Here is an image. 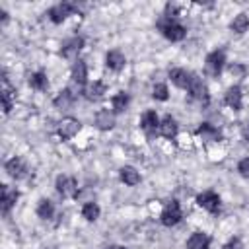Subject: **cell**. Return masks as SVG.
I'll return each mask as SVG.
<instances>
[{"mask_svg": "<svg viewBox=\"0 0 249 249\" xmlns=\"http://www.w3.org/2000/svg\"><path fill=\"white\" fill-rule=\"evenodd\" d=\"M93 121H95V126L99 130H111L115 126V113L109 111L107 107H101V109H97Z\"/></svg>", "mask_w": 249, "mask_h": 249, "instance_id": "7c38bea8", "label": "cell"}, {"mask_svg": "<svg viewBox=\"0 0 249 249\" xmlns=\"http://www.w3.org/2000/svg\"><path fill=\"white\" fill-rule=\"evenodd\" d=\"M119 179L126 185V187H136L140 183V173L132 167V165H123L119 169Z\"/></svg>", "mask_w": 249, "mask_h": 249, "instance_id": "cb8c5ba5", "label": "cell"}, {"mask_svg": "<svg viewBox=\"0 0 249 249\" xmlns=\"http://www.w3.org/2000/svg\"><path fill=\"white\" fill-rule=\"evenodd\" d=\"M245 136H247V140H249V123H247V128H245Z\"/></svg>", "mask_w": 249, "mask_h": 249, "instance_id": "d590c367", "label": "cell"}, {"mask_svg": "<svg viewBox=\"0 0 249 249\" xmlns=\"http://www.w3.org/2000/svg\"><path fill=\"white\" fill-rule=\"evenodd\" d=\"M18 196H19V193L16 189H12L10 185H2V212L4 214H8L16 206Z\"/></svg>", "mask_w": 249, "mask_h": 249, "instance_id": "7402d4cb", "label": "cell"}, {"mask_svg": "<svg viewBox=\"0 0 249 249\" xmlns=\"http://www.w3.org/2000/svg\"><path fill=\"white\" fill-rule=\"evenodd\" d=\"M130 103V95L126 91H117L113 97H111V111L117 115V113H123Z\"/></svg>", "mask_w": 249, "mask_h": 249, "instance_id": "d4e9b609", "label": "cell"}, {"mask_svg": "<svg viewBox=\"0 0 249 249\" xmlns=\"http://www.w3.org/2000/svg\"><path fill=\"white\" fill-rule=\"evenodd\" d=\"M191 78H193V72H189L185 68H173V70H169V80L179 89H187L189 84H191Z\"/></svg>", "mask_w": 249, "mask_h": 249, "instance_id": "9a60e30c", "label": "cell"}, {"mask_svg": "<svg viewBox=\"0 0 249 249\" xmlns=\"http://www.w3.org/2000/svg\"><path fill=\"white\" fill-rule=\"evenodd\" d=\"M237 173H239L243 179H249V156L243 158V160H239V163H237Z\"/></svg>", "mask_w": 249, "mask_h": 249, "instance_id": "d6a6232c", "label": "cell"}, {"mask_svg": "<svg viewBox=\"0 0 249 249\" xmlns=\"http://www.w3.org/2000/svg\"><path fill=\"white\" fill-rule=\"evenodd\" d=\"M228 72L233 76V78H245V74H247V68L243 66V64H239V62H231L230 66H228Z\"/></svg>", "mask_w": 249, "mask_h": 249, "instance_id": "4dcf8cb0", "label": "cell"}, {"mask_svg": "<svg viewBox=\"0 0 249 249\" xmlns=\"http://www.w3.org/2000/svg\"><path fill=\"white\" fill-rule=\"evenodd\" d=\"M124 64H126V58H124V54H123L121 51L113 49V51H109V53L105 54V66H107L109 70L119 72L121 68H124Z\"/></svg>", "mask_w": 249, "mask_h": 249, "instance_id": "ffe728a7", "label": "cell"}, {"mask_svg": "<svg viewBox=\"0 0 249 249\" xmlns=\"http://www.w3.org/2000/svg\"><path fill=\"white\" fill-rule=\"evenodd\" d=\"M70 78H72L74 84H78V86H86V82H88V64H86V60L78 58V60L72 64Z\"/></svg>", "mask_w": 249, "mask_h": 249, "instance_id": "e0dca14e", "label": "cell"}, {"mask_svg": "<svg viewBox=\"0 0 249 249\" xmlns=\"http://www.w3.org/2000/svg\"><path fill=\"white\" fill-rule=\"evenodd\" d=\"M210 235L204 231H195L185 243V249H208L210 247Z\"/></svg>", "mask_w": 249, "mask_h": 249, "instance_id": "d6986e66", "label": "cell"}, {"mask_svg": "<svg viewBox=\"0 0 249 249\" xmlns=\"http://www.w3.org/2000/svg\"><path fill=\"white\" fill-rule=\"evenodd\" d=\"M222 249H243V243H241L239 237H231L228 243L222 245Z\"/></svg>", "mask_w": 249, "mask_h": 249, "instance_id": "836d02e7", "label": "cell"}, {"mask_svg": "<svg viewBox=\"0 0 249 249\" xmlns=\"http://www.w3.org/2000/svg\"><path fill=\"white\" fill-rule=\"evenodd\" d=\"M86 97L89 99V101H97V99H101L105 93H107V84L103 82V80H93L88 88H86Z\"/></svg>", "mask_w": 249, "mask_h": 249, "instance_id": "603a6c76", "label": "cell"}, {"mask_svg": "<svg viewBox=\"0 0 249 249\" xmlns=\"http://www.w3.org/2000/svg\"><path fill=\"white\" fill-rule=\"evenodd\" d=\"M224 103H226L230 109H233V111H241V107H243V93H241V88H239V86L228 88L226 93H224Z\"/></svg>", "mask_w": 249, "mask_h": 249, "instance_id": "30bf717a", "label": "cell"}, {"mask_svg": "<svg viewBox=\"0 0 249 249\" xmlns=\"http://www.w3.org/2000/svg\"><path fill=\"white\" fill-rule=\"evenodd\" d=\"M14 101H16V89L10 88L8 76L4 74V76H2V109H4V113H10V111H12Z\"/></svg>", "mask_w": 249, "mask_h": 249, "instance_id": "44dd1931", "label": "cell"}, {"mask_svg": "<svg viewBox=\"0 0 249 249\" xmlns=\"http://www.w3.org/2000/svg\"><path fill=\"white\" fill-rule=\"evenodd\" d=\"M80 128H82V123H80L78 119H74V117H64V119L58 123L56 132H58V136H60L62 140H70V138H74V136L80 132Z\"/></svg>", "mask_w": 249, "mask_h": 249, "instance_id": "8992f818", "label": "cell"}, {"mask_svg": "<svg viewBox=\"0 0 249 249\" xmlns=\"http://www.w3.org/2000/svg\"><path fill=\"white\" fill-rule=\"evenodd\" d=\"M247 27H249V16L247 14H237L233 19H231V23H230V29L233 31V33H237V35H241V33H245L247 31Z\"/></svg>", "mask_w": 249, "mask_h": 249, "instance_id": "4316f807", "label": "cell"}, {"mask_svg": "<svg viewBox=\"0 0 249 249\" xmlns=\"http://www.w3.org/2000/svg\"><path fill=\"white\" fill-rule=\"evenodd\" d=\"M196 136L202 138L204 142H220V140H222L220 128H216V126L210 124V123H200V124L196 126Z\"/></svg>", "mask_w": 249, "mask_h": 249, "instance_id": "4fadbf2b", "label": "cell"}, {"mask_svg": "<svg viewBox=\"0 0 249 249\" xmlns=\"http://www.w3.org/2000/svg\"><path fill=\"white\" fill-rule=\"evenodd\" d=\"M74 101H76L74 91H72L70 88H64V89H60V91L56 93V97L53 99V105H54L56 109H60V111H66V109H70V107L74 105Z\"/></svg>", "mask_w": 249, "mask_h": 249, "instance_id": "2e32d148", "label": "cell"}, {"mask_svg": "<svg viewBox=\"0 0 249 249\" xmlns=\"http://www.w3.org/2000/svg\"><path fill=\"white\" fill-rule=\"evenodd\" d=\"M99 214H101V208H99V204L93 202V200H88V202L82 206V216H84L88 222H95V220L99 218Z\"/></svg>", "mask_w": 249, "mask_h": 249, "instance_id": "f1b7e54d", "label": "cell"}, {"mask_svg": "<svg viewBox=\"0 0 249 249\" xmlns=\"http://www.w3.org/2000/svg\"><path fill=\"white\" fill-rule=\"evenodd\" d=\"M196 204H198L200 208H204L206 212L216 214V212L220 210L222 200H220V195H218V193H214V191H204V193H200V195L196 196Z\"/></svg>", "mask_w": 249, "mask_h": 249, "instance_id": "52a82bcc", "label": "cell"}, {"mask_svg": "<svg viewBox=\"0 0 249 249\" xmlns=\"http://www.w3.org/2000/svg\"><path fill=\"white\" fill-rule=\"evenodd\" d=\"M54 187L62 198H76L78 196V183L70 175H58L54 181Z\"/></svg>", "mask_w": 249, "mask_h": 249, "instance_id": "277c9868", "label": "cell"}, {"mask_svg": "<svg viewBox=\"0 0 249 249\" xmlns=\"http://www.w3.org/2000/svg\"><path fill=\"white\" fill-rule=\"evenodd\" d=\"M163 18L177 19V18H179V6H177V4L167 2V4H165V8H163Z\"/></svg>", "mask_w": 249, "mask_h": 249, "instance_id": "1f68e13d", "label": "cell"}, {"mask_svg": "<svg viewBox=\"0 0 249 249\" xmlns=\"http://www.w3.org/2000/svg\"><path fill=\"white\" fill-rule=\"evenodd\" d=\"M35 212H37V216H39L41 220H51V218L54 216V204H53L49 198H41V200L37 202Z\"/></svg>", "mask_w": 249, "mask_h": 249, "instance_id": "484cf974", "label": "cell"}, {"mask_svg": "<svg viewBox=\"0 0 249 249\" xmlns=\"http://www.w3.org/2000/svg\"><path fill=\"white\" fill-rule=\"evenodd\" d=\"M177 132H179L177 121H175L171 115H165V117L161 119V123H160V134H161L163 138H167V140H173V138L177 136Z\"/></svg>", "mask_w": 249, "mask_h": 249, "instance_id": "ac0fdd59", "label": "cell"}, {"mask_svg": "<svg viewBox=\"0 0 249 249\" xmlns=\"http://www.w3.org/2000/svg\"><path fill=\"white\" fill-rule=\"evenodd\" d=\"M4 169H6V173H8L12 179H23V177L27 175V165L23 163L21 158H16V156L6 161Z\"/></svg>", "mask_w": 249, "mask_h": 249, "instance_id": "8fae6325", "label": "cell"}, {"mask_svg": "<svg viewBox=\"0 0 249 249\" xmlns=\"http://www.w3.org/2000/svg\"><path fill=\"white\" fill-rule=\"evenodd\" d=\"M152 97L154 99H158V101H167V97H169V89H167V86L165 84H156L154 88H152Z\"/></svg>", "mask_w": 249, "mask_h": 249, "instance_id": "f546056e", "label": "cell"}, {"mask_svg": "<svg viewBox=\"0 0 249 249\" xmlns=\"http://www.w3.org/2000/svg\"><path fill=\"white\" fill-rule=\"evenodd\" d=\"M224 66H226V51L224 49H214L212 53L206 54V58H204V72L208 76L218 78L222 74Z\"/></svg>", "mask_w": 249, "mask_h": 249, "instance_id": "7a4b0ae2", "label": "cell"}, {"mask_svg": "<svg viewBox=\"0 0 249 249\" xmlns=\"http://www.w3.org/2000/svg\"><path fill=\"white\" fill-rule=\"evenodd\" d=\"M187 91L191 93V97H193V99L200 101L202 105H208V101H210L208 88H206V84L202 82V78H198L196 74H193V78H191V84H189Z\"/></svg>", "mask_w": 249, "mask_h": 249, "instance_id": "5b68a950", "label": "cell"}, {"mask_svg": "<svg viewBox=\"0 0 249 249\" xmlns=\"http://www.w3.org/2000/svg\"><path fill=\"white\" fill-rule=\"evenodd\" d=\"M76 12V6L74 4H70V2H60V4H56V6H53V8H49V12H47V16H49V19L53 21V23H62L68 16H72Z\"/></svg>", "mask_w": 249, "mask_h": 249, "instance_id": "ba28073f", "label": "cell"}, {"mask_svg": "<svg viewBox=\"0 0 249 249\" xmlns=\"http://www.w3.org/2000/svg\"><path fill=\"white\" fill-rule=\"evenodd\" d=\"M29 86L33 88V89H37V91H43V89H47L49 88V80H47V74L45 72H33V74H29Z\"/></svg>", "mask_w": 249, "mask_h": 249, "instance_id": "83f0119b", "label": "cell"}, {"mask_svg": "<svg viewBox=\"0 0 249 249\" xmlns=\"http://www.w3.org/2000/svg\"><path fill=\"white\" fill-rule=\"evenodd\" d=\"M160 123H161V119L158 117V113H156L154 109L144 111L142 117H140V126H142V130H144L148 136H152L156 130H160Z\"/></svg>", "mask_w": 249, "mask_h": 249, "instance_id": "9c48e42d", "label": "cell"}, {"mask_svg": "<svg viewBox=\"0 0 249 249\" xmlns=\"http://www.w3.org/2000/svg\"><path fill=\"white\" fill-rule=\"evenodd\" d=\"M84 49V39L82 37H70L62 43V49H60V54L64 58H76L78 53Z\"/></svg>", "mask_w": 249, "mask_h": 249, "instance_id": "5bb4252c", "label": "cell"}, {"mask_svg": "<svg viewBox=\"0 0 249 249\" xmlns=\"http://www.w3.org/2000/svg\"><path fill=\"white\" fill-rule=\"evenodd\" d=\"M107 249H126V247H123V245H109Z\"/></svg>", "mask_w": 249, "mask_h": 249, "instance_id": "e575fe53", "label": "cell"}, {"mask_svg": "<svg viewBox=\"0 0 249 249\" xmlns=\"http://www.w3.org/2000/svg\"><path fill=\"white\" fill-rule=\"evenodd\" d=\"M158 29L161 31V35L167 39V41H171V43H179V41H183L185 39V35H187V27L183 25V23H179V19H169V18H160L158 19Z\"/></svg>", "mask_w": 249, "mask_h": 249, "instance_id": "6da1fadb", "label": "cell"}, {"mask_svg": "<svg viewBox=\"0 0 249 249\" xmlns=\"http://www.w3.org/2000/svg\"><path fill=\"white\" fill-rule=\"evenodd\" d=\"M181 218H183L181 204H179L175 198H171V200L163 206V210H161V214H160V222H161L165 228H171V226H177V224L181 222Z\"/></svg>", "mask_w": 249, "mask_h": 249, "instance_id": "3957f363", "label": "cell"}]
</instances>
